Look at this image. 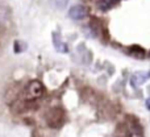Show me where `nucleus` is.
Listing matches in <instances>:
<instances>
[{"instance_id": "nucleus-7", "label": "nucleus", "mask_w": 150, "mask_h": 137, "mask_svg": "<svg viewBox=\"0 0 150 137\" xmlns=\"http://www.w3.org/2000/svg\"><path fill=\"white\" fill-rule=\"evenodd\" d=\"M129 54L132 55L133 58H137V60H142L146 55V52L142 46L140 45H133V46L129 48Z\"/></svg>"}, {"instance_id": "nucleus-5", "label": "nucleus", "mask_w": 150, "mask_h": 137, "mask_svg": "<svg viewBox=\"0 0 150 137\" xmlns=\"http://www.w3.org/2000/svg\"><path fill=\"white\" fill-rule=\"evenodd\" d=\"M53 44H54L55 49H57L59 53H67L69 52L67 45L62 41V38L59 37L58 33H53Z\"/></svg>"}, {"instance_id": "nucleus-6", "label": "nucleus", "mask_w": 150, "mask_h": 137, "mask_svg": "<svg viewBox=\"0 0 150 137\" xmlns=\"http://www.w3.org/2000/svg\"><path fill=\"white\" fill-rule=\"evenodd\" d=\"M117 3H119V0H98L96 7H98V9L103 11V12H107L111 8H113Z\"/></svg>"}, {"instance_id": "nucleus-3", "label": "nucleus", "mask_w": 150, "mask_h": 137, "mask_svg": "<svg viewBox=\"0 0 150 137\" xmlns=\"http://www.w3.org/2000/svg\"><path fill=\"white\" fill-rule=\"evenodd\" d=\"M127 124L129 127V132L130 135H134V136H142V128H141V124L138 121V119L133 115H128L127 116Z\"/></svg>"}, {"instance_id": "nucleus-12", "label": "nucleus", "mask_w": 150, "mask_h": 137, "mask_svg": "<svg viewBox=\"0 0 150 137\" xmlns=\"http://www.w3.org/2000/svg\"><path fill=\"white\" fill-rule=\"evenodd\" d=\"M149 55H150V53H149Z\"/></svg>"}, {"instance_id": "nucleus-8", "label": "nucleus", "mask_w": 150, "mask_h": 137, "mask_svg": "<svg viewBox=\"0 0 150 137\" xmlns=\"http://www.w3.org/2000/svg\"><path fill=\"white\" fill-rule=\"evenodd\" d=\"M8 17H9V12H8V9L4 8V7H0V28H3V26L7 24Z\"/></svg>"}, {"instance_id": "nucleus-9", "label": "nucleus", "mask_w": 150, "mask_h": 137, "mask_svg": "<svg viewBox=\"0 0 150 137\" xmlns=\"http://www.w3.org/2000/svg\"><path fill=\"white\" fill-rule=\"evenodd\" d=\"M146 75L145 74H140V72H137V74H134L132 77V79H130V83H132L133 86H138L140 83H142L144 80H145Z\"/></svg>"}, {"instance_id": "nucleus-2", "label": "nucleus", "mask_w": 150, "mask_h": 137, "mask_svg": "<svg viewBox=\"0 0 150 137\" xmlns=\"http://www.w3.org/2000/svg\"><path fill=\"white\" fill-rule=\"evenodd\" d=\"M46 120L49 127L52 128H61L65 121V112L61 108H53L47 112Z\"/></svg>"}, {"instance_id": "nucleus-11", "label": "nucleus", "mask_w": 150, "mask_h": 137, "mask_svg": "<svg viewBox=\"0 0 150 137\" xmlns=\"http://www.w3.org/2000/svg\"><path fill=\"white\" fill-rule=\"evenodd\" d=\"M146 107H148V109H150V99L146 100Z\"/></svg>"}, {"instance_id": "nucleus-10", "label": "nucleus", "mask_w": 150, "mask_h": 137, "mask_svg": "<svg viewBox=\"0 0 150 137\" xmlns=\"http://www.w3.org/2000/svg\"><path fill=\"white\" fill-rule=\"evenodd\" d=\"M67 3H69V0H53V4L57 8H59V9L65 8L66 5H67Z\"/></svg>"}, {"instance_id": "nucleus-1", "label": "nucleus", "mask_w": 150, "mask_h": 137, "mask_svg": "<svg viewBox=\"0 0 150 137\" xmlns=\"http://www.w3.org/2000/svg\"><path fill=\"white\" fill-rule=\"evenodd\" d=\"M44 95V86L38 80H32L24 90V99L26 102H33Z\"/></svg>"}, {"instance_id": "nucleus-4", "label": "nucleus", "mask_w": 150, "mask_h": 137, "mask_svg": "<svg viewBox=\"0 0 150 137\" xmlns=\"http://www.w3.org/2000/svg\"><path fill=\"white\" fill-rule=\"evenodd\" d=\"M69 16L73 20H83L88 16V8L84 5H73L69 11Z\"/></svg>"}]
</instances>
